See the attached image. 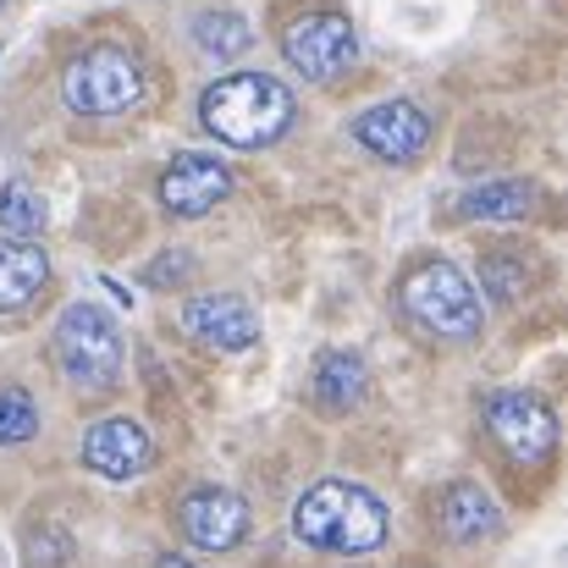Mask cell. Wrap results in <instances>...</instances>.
<instances>
[{"mask_svg":"<svg viewBox=\"0 0 568 568\" xmlns=\"http://www.w3.org/2000/svg\"><path fill=\"white\" fill-rule=\"evenodd\" d=\"M354 139H359L376 161L408 166V161H419L425 144H430V116H425L414 100H381V105L354 116Z\"/></svg>","mask_w":568,"mask_h":568,"instance_id":"cell-8","label":"cell"},{"mask_svg":"<svg viewBox=\"0 0 568 568\" xmlns=\"http://www.w3.org/2000/svg\"><path fill=\"white\" fill-rule=\"evenodd\" d=\"M183 326L204 348H221V354H243L260 337V315L237 293H204V298H193L189 310H183Z\"/></svg>","mask_w":568,"mask_h":568,"instance_id":"cell-12","label":"cell"},{"mask_svg":"<svg viewBox=\"0 0 568 568\" xmlns=\"http://www.w3.org/2000/svg\"><path fill=\"white\" fill-rule=\"evenodd\" d=\"M442 530L458 541V547H475V541H491L503 530V508L497 497L480 486V480H453L442 491Z\"/></svg>","mask_w":568,"mask_h":568,"instance_id":"cell-13","label":"cell"},{"mask_svg":"<svg viewBox=\"0 0 568 568\" xmlns=\"http://www.w3.org/2000/svg\"><path fill=\"white\" fill-rule=\"evenodd\" d=\"M55 365L67 386H78L83 397L111 392L122 376V332L111 326V315L100 304H67V315L55 321Z\"/></svg>","mask_w":568,"mask_h":568,"instance_id":"cell-4","label":"cell"},{"mask_svg":"<svg viewBox=\"0 0 568 568\" xmlns=\"http://www.w3.org/2000/svg\"><path fill=\"white\" fill-rule=\"evenodd\" d=\"M282 55L304 83H337L359 61V33L337 11H310L282 33Z\"/></svg>","mask_w":568,"mask_h":568,"instance_id":"cell-6","label":"cell"},{"mask_svg":"<svg viewBox=\"0 0 568 568\" xmlns=\"http://www.w3.org/2000/svg\"><path fill=\"white\" fill-rule=\"evenodd\" d=\"M397 304H403L408 321H419L425 332H436L447 343L480 337V298H475L469 276L453 260H419L397 282Z\"/></svg>","mask_w":568,"mask_h":568,"instance_id":"cell-3","label":"cell"},{"mask_svg":"<svg viewBox=\"0 0 568 568\" xmlns=\"http://www.w3.org/2000/svg\"><path fill=\"white\" fill-rule=\"evenodd\" d=\"M44 282H50L44 248L28 243V237H6V243H0V315L28 310V304L44 293Z\"/></svg>","mask_w":568,"mask_h":568,"instance_id":"cell-15","label":"cell"},{"mask_svg":"<svg viewBox=\"0 0 568 568\" xmlns=\"http://www.w3.org/2000/svg\"><path fill=\"white\" fill-rule=\"evenodd\" d=\"M0 6H6V0H0Z\"/></svg>","mask_w":568,"mask_h":568,"instance_id":"cell-23","label":"cell"},{"mask_svg":"<svg viewBox=\"0 0 568 568\" xmlns=\"http://www.w3.org/2000/svg\"><path fill=\"white\" fill-rule=\"evenodd\" d=\"M44 221H50V204L33 183H6L0 189V232L6 237H33V232H44Z\"/></svg>","mask_w":568,"mask_h":568,"instance_id":"cell-18","label":"cell"},{"mask_svg":"<svg viewBox=\"0 0 568 568\" xmlns=\"http://www.w3.org/2000/svg\"><path fill=\"white\" fill-rule=\"evenodd\" d=\"M178 525L199 552H232L248 536V503L226 486H193L178 503Z\"/></svg>","mask_w":568,"mask_h":568,"instance_id":"cell-9","label":"cell"},{"mask_svg":"<svg viewBox=\"0 0 568 568\" xmlns=\"http://www.w3.org/2000/svg\"><path fill=\"white\" fill-rule=\"evenodd\" d=\"M193 44L210 61H232V55H243L254 44V28H248L243 11H226V6L221 11H199L193 17Z\"/></svg>","mask_w":568,"mask_h":568,"instance_id":"cell-17","label":"cell"},{"mask_svg":"<svg viewBox=\"0 0 568 568\" xmlns=\"http://www.w3.org/2000/svg\"><path fill=\"white\" fill-rule=\"evenodd\" d=\"M61 94L78 116H122L144 100V61L122 44H94L67 67Z\"/></svg>","mask_w":568,"mask_h":568,"instance_id":"cell-5","label":"cell"},{"mask_svg":"<svg viewBox=\"0 0 568 568\" xmlns=\"http://www.w3.org/2000/svg\"><path fill=\"white\" fill-rule=\"evenodd\" d=\"M155 568H193L189 558H155Z\"/></svg>","mask_w":568,"mask_h":568,"instance_id":"cell-22","label":"cell"},{"mask_svg":"<svg viewBox=\"0 0 568 568\" xmlns=\"http://www.w3.org/2000/svg\"><path fill=\"white\" fill-rule=\"evenodd\" d=\"M386 503L376 491L354 486V480H315L298 503H293V536L315 552H376L386 541Z\"/></svg>","mask_w":568,"mask_h":568,"instance_id":"cell-2","label":"cell"},{"mask_svg":"<svg viewBox=\"0 0 568 568\" xmlns=\"http://www.w3.org/2000/svg\"><path fill=\"white\" fill-rule=\"evenodd\" d=\"M232 193V166L215 161V155H199V150H183L166 161L161 172V204L178 215V221H199L210 215L221 199Z\"/></svg>","mask_w":568,"mask_h":568,"instance_id":"cell-11","label":"cell"},{"mask_svg":"<svg viewBox=\"0 0 568 568\" xmlns=\"http://www.w3.org/2000/svg\"><path fill=\"white\" fill-rule=\"evenodd\" d=\"M536 183H519V178H497V183H475V189L458 193V215L464 221H525L536 210Z\"/></svg>","mask_w":568,"mask_h":568,"instance_id":"cell-16","label":"cell"},{"mask_svg":"<svg viewBox=\"0 0 568 568\" xmlns=\"http://www.w3.org/2000/svg\"><path fill=\"white\" fill-rule=\"evenodd\" d=\"M67 558H72L67 536H55V530H44V541H39V536H28V568H61Z\"/></svg>","mask_w":568,"mask_h":568,"instance_id":"cell-20","label":"cell"},{"mask_svg":"<svg viewBox=\"0 0 568 568\" xmlns=\"http://www.w3.org/2000/svg\"><path fill=\"white\" fill-rule=\"evenodd\" d=\"M150 464H155V442L139 419L111 414L83 430V469H94L100 480H139Z\"/></svg>","mask_w":568,"mask_h":568,"instance_id":"cell-10","label":"cell"},{"mask_svg":"<svg viewBox=\"0 0 568 568\" xmlns=\"http://www.w3.org/2000/svg\"><path fill=\"white\" fill-rule=\"evenodd\" d=\"M199 122L232 150H265L293 128V89L271 72H232L204 89Z\"/></svg>","mask_w":568,"mask_h":568,"instance_id":"cell-1","label":"cell"},{"mask_svg":"<svg viewBox=\"0 0 568 568\" xmlns=\"http://www.w3.org/2000/svg\"><path fill=\"white\" fill-rule=\"evenodd\" d=\"M310 392L326 414H354L365 397H371V365L354 354V348H326L315 359V376H310Z\"/></svg>","mask_w":568,"mask_h":568,"instance_id":"cell-14","label":"cell"},{"mask_svg":"<svg viewBox=\"0 0 568 568\" xmlns=\"http://www.w3.org/2000/svg\"><path fill=\"white\" fill-rule=\"evenodd\" d=\"M39 430V408L22 386H0V447H17Z\"/></svg>","mask_w":568,"mask_h":568,"instance_id":"cell-19","label":"cell"},{"mask_svg":"<svg viewBox=\"0 0 568 568\" xmlns=\"http://www.w3.org/2000/svg\"><path fill=\"white\" fill-rule=\"evenodd\" d=\"M486 430H491L497 447H503L514 464H525V469L547 464L552 447H558V414H552L536 392H519V386H503V392L486 397Z\"/></svg>","mask_w":568,"mask_h":568,"instance_id":"cell-7","label":"cell"},{"mask_svg":"<svg viewBox=\"0 0 568 568\" xmlns=\"http://www.w3.org/2000/svg\"><path fill=\"white\" fill-rule=\"evenodd\" d=\"M183 276H189V254H183V248L161 254V265L150 271V282H155V287H172V282H183Z\"/></svg>","mask_w":568,"mask_h":568,"instance_id":"cell-21","label":"cell"}]
</instances>
